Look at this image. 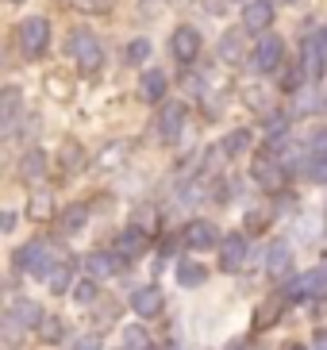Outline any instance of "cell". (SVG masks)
<instances>
[{
    "label": "cell",
    "instance_id": "7a4b0ae2",
    "mask_svg": "<svg viewBox=\"0 0 327 350\" xmlns=\"http://www.w3.org/2000/svg\"><path fill=\"white\" fill-rule=\"evenodd\" d=\"M70 54H73V62H77L81 73H96L104 66V46L92 31H73L70 35Z\"/></svg>",
    "mask_w": 327,
    "mask_h": 350
},
{
    "label": "cell",
    "instance_id": "2e32d148",
    "mask_svg": "<svg viewBox=\"0 0 327 350\" xmlns=\"http://www.w3.org/2000/svg\"><path fill=\"white\" fill-rule=\"evenodd\" d=\"M246 27H235V31H224V39H220V62H227V66H239L246 58V51H243V39H246Z\"/></svg>",
    "mask_w": 327,
    "mask_h": 350
},
{
    "label": "cell",
    "instance_id": "e0dca14e",
    "mask_svg": "<svg viewBox=\"0 0 327 350\" xmlns=\"http://www.w3.org/2000/svg\"><path fill=\"white\" fill-rule=\"evenodd\" d=\"M162 96H166V73L162 70H146L143 77H139V100L158 104Z\"/></svg>",
    "mask_w": 327,
    "mask_h": 350
},
{
    "label": "cell",
    "instance_id": "8d00e7d4",
    "mask_svg": "<svg viewBox=\"0 0 327 350\" xmlns=\"http://www.w3.org/2000/svg\"><path fill=\"white\" fill-rule=\"evenodd\" d=\"M73 4H77L81 12H108L112 8V0H73Z\"/></svg>",
    "mask_w": 327,
    "mask_h": 350
},
{
    "label": "cell",
    "instance_id": "1f68e13d",
    "mask_svg": "<svg viewBox=\"0 0 327 350\" xmlns=\"http://www.w3.org/2000/svg\"><path fill=\"white\" fill-rule=\"evenodd\" d=\"M62 165H66V174L85 170V150L77 143H62Z\"/></svg>",
    "mask_w": 327,
    "mask_h": 350
},
{
    "label": "cell",
    "instance_id": "603a6c76",
    "mask_svg": "<svg viewBox=\"0 0 327 350\" xmlns=\"http://www.w3.org/2000/svg\"><path fill=\"white\" fill-rule=\"evenodd\" d=\"M47 288L58 293V297H62V293H70V288H73V266H70V262H62V266L54 262L51 273H47Z\"/></svg>",
    "mask_w": 327,
    "mask_h": 350
},
{
    "label": "cell",
    "instance_id": "7402d4cb",
    "mask_svg": "<svg viewBox=\"0 0 327 350\" xmlns=\"http://www.w3.org/2000/svg\"><path fill=\"white\" fill-rule=\"evenodd\" d=\"M123 158H127V146H123V143H108V146H101V150H96L92 165H96V170H120Z\"/></svg>",
    "mask_w": 327,
    "mask_h": 350
},
{
    "label": "cell",
    "instance_id": "7bdbcfd3",
    "mask_svg": "<svg viewBox=\"0 0 327 350\" xmlns=\"http://www.w3.org/2000/svg\"><path fill=\"white\" fill-rule=\"evenodd\" d=\"M266 227V216L262 212H250V231H262Z\"/></svg>",
    "mask_w": 327,
    "mask_h": 350
},
{
    "label": "cell",
    "instance_id": "9a60e30c",
    "mask_svg": "<svg viewBox=\"0 0 327 350\" xmlns=\"http://www.w3.org/2000/svg\"><path fill=\"white\" fill-rule=\"evenodd\" d=\"M12 316H16V319H20V323H23V327H35V331H39L42 327V319H47V312H42V304H35V300H31V297H16V300H12Z\"/></svg>",
    "mask_w": 327,
    "mask_h": 350
},
{
    "label": "cell",
    "instance_id": "b9f144b4",
    "mask_svg": "<svg viewBox=\"0 0 327 350\" xmlns=\"http://www.w3.org/2000/svg\"><path fill=\"white\" fill-rule=\"evenodd\" d=\"M16 224H20L16 212H4V216H0V227H4V231H16Z\"/></svg>",
    "mask_w": 327,
    "mask_h": 350
},
{
    "label": "cell",
    "instance_id": "bcb514c9",
    "mask_svg": "<svg viewBox=\"0 0 327 350\" xmlns=\"http://www.w3.org/2000/svg\"><path fill=\"white\" fill-rule=\"evenodd\" d=\"M293 350H308V347H293Z\"/></svg>",
    "mask_w": 327,
    "mask_h": 350
},
{
    "label": "cell",
    "instance_id": "8992f818",
    "mask_svg": "<svg viewBox=\"0 0 327 350\" xmlns=\"http://www.w3.org/2000/svg\"><path fill=\"white\" fill-rule=\"evenodd\" d=\"M281 62H285V42H281V35H262L254 54H250V66L258 73H274V70H281Z\"/></svg>",
    "mask_w": 327,
    "mask_h": 350
},
{
    "label": "cell",
    "instance_id": "52a82bcc",
    "mask_svg": "<svg viewBox=\"0 0 327 350\" xmlns=\"http://www.w3.org/2000/svg\"><path fill=\"white\" fill-rule=\"evenodd\" d=\"M250 177H254V185L266 189V193H281V189H285V181H289L285 162H277V158H254Z\"/></svg>",
    "mask_w": 327,
    "mask_h": 350
},
{
    "label": "cell",
    "instance_id": "30bf717a",
    "mask_svg": "<svg viewBox=\"0 0 327 350\" xmlns=\"http://www.w3.org/2000/svg\"><path fill=\"white\" fill-rule=\"evenodd\" d=\"M181 239H185L189 250H212L215 243H220V231H215L212 219H193V224H185Z\"/></svg>",
    "mask_w": 327,
    "mask_h": 350
},
{
    "label": "cell",
    "instance_id": "44dd1931",
    "mask_svg": "<svg viewBox=\"0 0 327 350\" xmlns=\"http://www.w3.org/2000/svg\"><path fill=\"white\" fill-rule=\"evenodd\" d=\"M20 112V89L8 85L4 93H0V124H4V135H12V120Z\"/></svg>",
    "mask_w": 327,
    "mask_h": 350
},
{
    "label": "cell",
    "instance_id": "d4e9b609",
    "mask_svg": "<svg viewBox=\"0 0 327 350\" xmlns=\"http://www.w3.org/2000/svg\"><path fill=\"white\" fill-rule=\"evenodd\" d=\"M42 170H47V154H42L39 146H31L27 154H23V162H20L23 181H39V177H42Z\"/></svg>",
    "mask_w": 327,
    "mask_h": 350
},
{
    "label": "cell",
    "instance_id": "ac0fdd59",
    "mask_svg": "<svg viewBox=\"0 0 327 350\" xmlns=\"http://www.w3.org/2000/svg\"><path fill=\"white\" fill-rule=\"evenodd\" d=\"M177 281H181L185 288H200L208 281V266H200L196 258H181V262H177Z\"/></svg>",
    "mask_w": 327,
    "mask_h": 350
},
{
    "label": "cell",
    "instance_id": "277c9868",
    "mask_svg": "<svg viewBox=\"0 0 327 350\" xmlns=\"http://www.w3.org/2000/svg\"><path fill=\"white\" fill-rule=\"evenodd\" d=\"M285 297L293 300H327V269H308L300 278L285 281Z\"/></svg>",
    "mask_w": 327,
    "mask_h": 350
},
{
    "label": "cell",
    "instance_id": "484cf974",
    "mask_svg": "<svg viewBox=\"0 0 327 350\" xmlns=\"http://www.w3.org/2000/svg\"><path fill=\"white\" fill-rule=\"evenodd\" d=\"M27 216L31 219H54V196L47 193V189H39V193L27 200Z\"/></svg>",
    "mask_w": 327,
    "mask_h": 350
},
{
    "label": "cell",
    "instance_id": "ee69618b",
    "mask_svg": "<svg viewBox=\"0 0 327 350\" xmlns=\"http://www.w3.org/2000/svg\"><path fill=\"white\" fill-rule=\"evenodd\" d=\"M312 350H327V331H316V339H312Z\"/></svg>",
    "mask_w": 327,
    "mask_h": 350
},
{
    "label": "cell",
    "instance_id": "ab89813d",
    "mask_svg": "<svg viewBox=\"0 0 327 350\" xmlns=\"http://www.w3.org/2000/svg\"><path fill=\"white\" fill-rule=\"evenodd\" d=\"M73 350H101V339L96 335H81V339L73 342Z\"/></svg>",
    "mask_w": 327,
    "mask_h": 350
},
{
    "label": "cell",
    "instance_id": "f546056e",
    "mask_svg": "<svg viewBox=\"0 0 327 350\" xmlns=\"http://www.w3.org/2000/svg\"><path fill=\"white\" fill-rule=\"evenodd\" d=\"M151 58V39H131L127 42V51H123V62L127 66H146Z\"/></svg>",
    "mask_w": 327,
    "mask_h": 350
},
{
    "label": "cell",
    "instance_id": "d590c367",
    "mask_svg": "<svg viewBox=\"0 0 327 350\" xmlns=\"http://www.w3.org/2000/svg\"><path fill=\"white\" fill-rule=\"evenodd\" d=\"M266 89H250V93H246V104H250V108H258V112H270V100H266Z\"/></svg>",
    "mask_w": 327,
    "mask_h": 350
},
{
    "label": "cell",
    "instance_id": "5b68a950",
    "mask_svg": "<svg viewBox=\"0 0 327 350\" xmlns=\"http://www.w3.org/2000/svg\"><path fill=\"white\" fill-rule=\"evenodd\" d=\"M185 120H189V108H185L181 100H166L162 104V112H158V139L162 143H177L185 135Z\"/></svg>",
    "mask_w": 327,
    "mask_h": 350
},
{
    "label": "cell",
    "instance_id": "ba28073f",
    "mask_svg": "<svg viewBox=\"0 0 327 350\" xmlns=\"http://www.w3.org/2000/svg\"><path fill=\"white\" fill-rule=\"evenodd\" d=\"M246 250H250L246 235H224L220 239V269H227V273L243 269L246 266Z\"/></svg>",
    "mask_w": 327,
    "mask_h": 350
},
{
    "label": "cell",
    "instance_id": "5bb4252c",
    "mask_svg": "<svg viewBox=\"0 0 327 350\" xmlns=\"http://www.w3.org/2000/svg\"><path fill=\"white\" fill-rule=\"evenodd\" d=\"M324 42L312 35V39H304V54H300V73H304L308 81H316L319 73H324Z\"/></svg>",
    "mask_w": 327,
    "mask_h": 350
},
{
    "label": "cell",
    "instance_id": "ffe728a7",
    "mask_svg": "<svg viewBox=\"0 0 327 350\" xmlns=\"http://www.w3.org/2000/svg\"><path fill=\"white\" fill-rule=\"evenodd\" d=\"M143 247H146V235H143V231H135V227H127V231L116 239V254H120V258H139V254H143Z\"/></svg>",
    "mask_w": 327,
    "mask_h": 350
},
{
    "label": "cell",
    "instance_id": "3957f363",
    "mask_svg": "<svg viewBox=\"0 0 327 350\" xmlns=\"http://www.w3.org/2000/svg\"><path fill=\"white\" fill-rule=\"evenodd\" d=\"M51 46V23L42 20V16H31V20L20 23V51L27 58H42Z\"/></svg>",
    "mask_w": 327,
    "mask_h": 350
},
{
    "label": "cell",
    "instance_id": "e575fe53",
    "mask_svg": "<svg viewBox=\"0 0 327 350\" xmlns=\"http://www.w3.org/2000/svg\"><path fill=\"white\" fill-rule=\"evenodd\" d=\"M96 293H101V288H96V278L77 281V285H73V300H77V304H92V300H96Z\"/></svg>",
    "mask_w": 327,
    "mask_h": 350
},
{
    "label": "cell",
    "instance_id": "60d3db41",
    "mask_svg": "<svg viewBox=\"0 0 327 350\" xmlns=\"http://www.w3.org/2000/svg\"><path fill=\"white\" fill-rule=\"evenodd\" d=\"M47 89H51V93H58V96H66V93H70V85H66V81H58V77H51V81H47Z\"/></svg>",
    "mask_w": 327,
    "mask_h": 350
},
{
    "label": "cell",
    "instance_id": "9c48e42d",
    "mask_svg": "<svg viewBox=\"0 0 327 350\" xmlns=\"http://www.w3.org/2000/svg\"><path fill=\"white\" fill-rule=\"evenodd\" d=\"M170 51H174L177 62L189 66L196 54H200V31H196V27H189V23H181V27L170 35Z\"/></svg>",
    "mask_w": 327,
    "mask_h": 350
},
{
    "label": "cell",
    "instance_id": "4316f807",
    "mask_svg": "<svg viewBox=\"0 0 327 350\" xmlns=\"http://www.w3.org/2000/svg\"><path fill=\"white\" fill-rule=\"evenodd\" d=\"M127 227H135V231H143V235L151 239V235H158L162 219H158V212H154V208H139V212L131 216V224H127Z\"/></svg>",
    "mask_w": 327,
    "mask_h": 350
},
{
    "label": "cell",
    "instance_id": "681fc988",
    "mask_svg": "<svg viewBox=\"0 0 327 350\" xmlns=\"http://www.w3.org/2000/svg\"><path fill=\"white\" fill-rule=\"evenodd\" d=\"M324 108H327V100H324Z\"/></svg>",
    "mask_w": 327,
    "mask_h": 350
},
{
    "label": "cell",
    "instance_id": "d6a6232c",
    "mask_svg": "<svg viewBox=\"0 0 327 350\" xmlns=\"http://www.w3.org/2000/svg\"><path fill=\"white\" fill-rule=\"evenodd\" d=\"M39 339H42V342H58V339H66V323H62L58 316H47V319H42V327H39Z\"/></svg>",
    "mask_w": 327,
    "mask_h": 350
},
{
    "label": "cell",
    "instance_id": "83f0119b",
    "mask_svg": "<svg viewBox=\"0 0 327 350\" xmlns=\"http://www.w3.org/2000/svg\"><path fill=\"white\" fill-rule=\"evenodd\" d=\"M85 219H89V208H85V204H70L66 212H62V231H66V235H77V231L85 227Z\"/></svg>",
    "mask_w": 327,
    "mask_h": 350
},
{
    "label": "cell",
    "instance_id": "7dc6e473",
    "mask_svg": "<svg viewBox=\"0 0 327 350\" xmlns=\"http://www.w3.org/2000/svg\"><path fill=\"white\" fill-rule=\"evenodd\" d=\"M12 4H23V0H12Z\"/></svg>",
    "mask_w": 327,
    "mask_h": 350
},
{
    "label": "cell",
    "instance_id": "7c38bea8",
    "mask_svg": "<svg viewBox=\"0 0 327 350\" xmlns=\"http://www.w3.org/2000/svg\"><path fill=\"white\" fill-rule=\"evenodd\" d=\"M166 297H162V288L158 285H143V288H135L131 293V312L139 319H154L158 312H162Z\"/></svg>",
    "mask_w": 327,
    "mask_h": 350
},
{
    "label": "cell",
    "instance_id": "74e56055",
    "mask_svg": "<svg viewBox=\"0 0 327 350\" xmlns=\"http://www.w3.org/2000/svg\"><path fill=\"white\" fill-rule=\"evenodd\" d=\"M274 316H281V312H274V304H262V308H258V327H270V323H274Z\"/></svg>",
    "mask_w": 327,
    "mask_h": 350
},
{
    "label": "cell",
    "instance_id": "6da1fadb",
    "mask_svg": "<svg viewBox=\"0 0 327 350\" xmlns=\"http://www.w3.org/2000/svg\"><path fill=\"white\" fill-rule=\"evenodd\" d=\"M12 266L16 273H27V278H47L54 266V250L47 239H35V243H23L16 254H12Z\"/></svg>",
    "mask_w": 327,
    "mask_h": 350
},
{
    "label": "cell",
    "instance_id": "f1b7e54d",
    "mask_svg": "<svg viewBox=\"0 0 327 350\" xmlns=\"http://www.w3.org/2000/svg\"><path fill=\"white\" fill-rule=\"evenodd\" d=\"M246 150H250V131H246V127H239V131H231L224 139V154L227 158H243Z\"/></svg>",
    "mask_w": 327,
    "mask_h": 350
},
{
    "label": "cell",
    "instance_id": "f6af8a7d",
    "mask_svg": "<svg viewBox=\"0 0 327 350\" xmlns=\"http://www.w3.org/2000/svg\"><path fill=\"white\" fill-rule=\"evenodd\" d=\"M281 4H297V0H281Z\"/></svg>",
    "mask_w": 327,
    "mask_h": 350
},
{
    "label": "cell",
    "instance_id": "c3c4849f",
    "mask_svg": "<svg viewBox=\"0 0 327 350\" xmlns=\"http://www.w3.org/2000/svg\"><path fill=\"white\" fill-rule=\"evenodd\" d=\"M166 350H177V347H166Z\"/></svg>",
    "mask_w": 327,
    "mask_h": 350
},
{
    "label": "cell",
    "instance_id": "4fadbf2b",
    "mask_svg": "<svg viewBox=\"0 0 327 350\" xmlns=\"http://www.w3.org/2000/svg\"><path fill=\"white\" fill-rule=\"evenodd\" d=\"M266 273H270V281H285L293 273V247L289 243H274L266 250Z\"/></svg>",
    "mask_w": 327,
    "mask_h": 350
},
{
    "label": "cell",
    "instance_id": "d6986e66",
    "mask_svg": "<svg viewBox=\"0 0 327 350\" xmlns=\"http://www.w3.org/2000/svg\"><path fill=\"white\" fill-rule=\"evenodd\" d=\"M120 273V254H108V250H101V254H92L89 258V278L96 281H108Z\"/></svg>",
    "mask_w": 327,
    "mask_h": 350
},
{
    "label": "cell",
    "instance_id": "cb8c5ba5",
    "mask_svg": "<svg viewBox=\"0 0 327 350\" xmlns=\"http://www.w3.org/2000/svg\"><path fill=\"white\" fill-rule=\"evenodd\" d=\"M123 350H154V339L143 323H127L123 327Z\"/></svg>",
    "mask_w": 327,
    "mask_h": 350
},
{
    "label": "cell",
    "instance_id": "836d02e7",
    "mask_svg": "<svg viewBox=\"0 0 327 350\" xmlns=\"http://www.w3.org/2000/svg\"><path fill=\"white\" fill-rule=\"evenodd\" d=\"M23 323L16 316H12V312H4V347H20V335H23Z\"/></svg>",
    "mask_w": 327,
    "mask_h": 350
},
{
    "label": "cell",
    "instance_id": "f35d334b",
    "mask_svg": "<svg viewBox=\"0 0 327 350\" xmlns=\"http://www.w3.org/2000/svg\"><path fill=\"white\" fill-rule=\"evenodd\" d=\"M285 127H289L285 116H270V139H281V135H285Z\"/></svg>",
    "mask_w": 327,
    "mask_h": 350
},
{
    "label": "cell",
    "instance_id": "8fae6325",
    "mask_svg": "<svg viewBox=\"0 0 327 350\" xmlns=\"http://www.w3.org/2000/svg\"><path fill=\"white\" fill-rule=\"evenodd\" d=\"M277 4L274 0H246L243 4V27L246 31H270Z\"/></svg>",
    "mask_w": 327,
    "mask_h": 350
},
{
    "label": "cell",
    "instance_id": "4dcf8cb0",
    "mask_svg": "<svg viewBox=\"0 0 327 350\" xmlns=\"http://www.w3.org/2000/svg\"><path fill=\"white\" fill-rule=\"evenodd\" d=\"M308 181H327V150H308Z\"/></svg>",
    "mask_w": 327,
    "mask_h": 350
}]
</instances>
